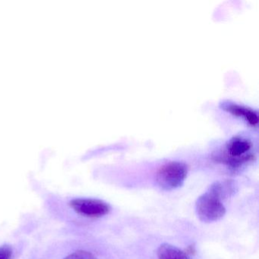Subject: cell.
Segmentation results:
<instances>
[{
  "mask_svg": "<svg viewBox=\"0 0 259 259\" xmlns=\"http://www.w3.org/2000/svg\"><path fill=\"white\" fill-rule=\"evenodd\" d=\"M188 174V166L183 162L170 161L162 165L156 174V181L161 189L174 190L183 186Z\"/></svg>",
  "mask_w": 259,
  "mask_h": 259,
  "instance_id": "1",
  "label": "cell"
},
{
  "mask_svg": "<svg viewBox=\"0 0 259 259\" xmlns=\"http://www.w3.org/2000/svg\"><path fill=\"white\" fill-rule=\"evenodd\" d=\"M195 210L198 219L204 223L219 221L226 213L222 200L209 191L197 199Z\"/></svg>",
  "mask_w": 259,
  "mask_h": 259,
  "instance_id": "2",
  "label": "cell"
},
{
  "mask_svg": "<svg viewBox=\"0 0 259 259\" xmlns=\"http://www.w3.org/2000/svg\"><path fill=\"white\" fill-rule=\"evenodd\" d=\"M252 144L248 139L242 137H235L227 145V156L224 161L233 169L241 167L242 165L253 160L251 154H247Z\"/></svg>",
  "mask_w": 259,
  "mask_h": 259,
  "instance_id": "3",
  "label": "cell"
},
{
  "mask_svg": "<svg viewBox=\"0 0 259 259\" xmlns=\"http://www.w3.org/2000/svg\"><path fill=\"white\" fill-rule=\"evenodd\" d=\"M69 205L78 214L87 218H101L111 210L108 203L96 198H75L70 201Z\"/></svg>",
  "mask_w": 259,
  "mask_h": 259,
  "instance_id": "4",
  "label": "cell"
},
{
  "mask_svg": "<svg viewBox=\"0 0 259 259\" xmlns=\"http://www.w3.org/2000/svg\"><path fill=\"white\" fill-rule=\"evenodd\" d=\"M223 108L232 114L244 118L250 125H256L258 122V116L252 109L234 103H227L223 104Z\"/></svg>",
  "mask_w": 259,
  "mask_h": 259,
  "instance_id": "5",
  "label": "cell"
},
{
  "mask_svg": "<svg viewBox=\"0 0 259 259\" xmlns=\"http://www.w3.org/2000/svg\"><path fill=\"white\" fill-rule=\"evenodd\" d=\"M208 191L221 200H224L236 193V186L231 181L216 182L210 186Z\"/></svg>",
  "mask_w": 259,
  "mask_h": 259,
  "instance_id": "6",
  "label": "cell"
},
{
  "mask_svg": "<svg viewBox=\"0 0 259 259\" xmlns=\"http://www.w3.org/2000/svg\"><path fill=\"white\" fill-rule=\"evenodd\" d=\"M157 254L158 259H190L186 252L167 243L163 244L159 247Z\"/></svg>",
  "mask_w": 259,
  "mask_h": 259,
  "instance_id": "7",
  "label": "cell"
},
{
  "mask_svg": "<svg viewBox=\"0 0 259 259\" xmlns=\"http://www.w3.org/2000/svg\"><path fill=\"white\" fill-rule=\"evenodd\" d=\"M64 259H98L93 254L84 250H78L68 255Z\"/></svg>",
  "mask_w": 259,
  "mask_h": 259,
  "instance_id": "8",
  "label": "cell"
},
{
  "mask_svg": "<svg viewBox=\"0 0 259 259\" xmlns=\"http://www.w3.org/2000/svg\"><path fill=\"white\" fill-rule=\"evenodd\" d=\"M12 255V250L10 247H0V259H10Z\"/></svg>",
  "mask_w": 259,
  "mask_h": 259,
  "instance_id": "9",
  "label": "cell"
}]
</instances>
